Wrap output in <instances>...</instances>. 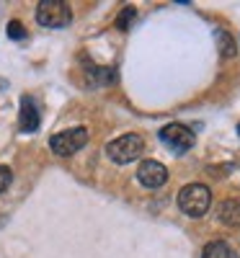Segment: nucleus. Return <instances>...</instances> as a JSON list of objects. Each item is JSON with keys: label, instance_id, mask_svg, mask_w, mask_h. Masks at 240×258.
<instances>
[{"label": "nucleus", "instance_id": "f257e3e1", "mask_svg": "<svg viewBox=\"0 0 240 258\" xmlns=\"http://www.w3.org/2000/svg\"><path fill=\"white\" fill-rule=\"evenodd\" d=\"M212 204V191L204 183H189L178 191V207L186 217H204Z\"/></svg>", "mask_w": 240, "mask_h": 258}, {"label": "nucleus", "instance_id": "f03ea898", "mask_svg": "<svg viewBox=\"0 0 240 258\" xmlns=\"http://www.w3.org/2000/svg\"><path fill=\"white\" fill-rule=\"evenodd\" d=\"M142 153H145V140H142L140 135H122V137H116L114 142L106 145V155L111 158L116 165L132 163V160H137Z\"/></svg>", "mask_w": 240, "mask_h": 258}, {"label": "nucleus", "instance_id": "7ed1b4c3", "mask_svg": "<svg viewBox=\"0 0 240 258\" xmlns=\"http://www.w3.org/2000/svg\"><path fill=\"white\" fill-rule=\"evenodd\" d=\"M36 21L47 29H65L73 21V11L65 0H39Z\"/></svg>", "mask_w": 240, "mask_h": 258}, {"label": "nucleus", "instance_id": "20e7f679", "mask_svg": "<svg viewBox=\"0 0 240 258\" xmlns=\"http://www.w3.org/2000/svg\"><path fill=\"white\" fill-rule=\"evenodd\" d=\"M85 142H88V129L85 126H70V129H65V132H57V135L49 137L52 153L59 155V158L75 155L78 150L85 147Z\"/></svg>", "mask_w": 240, "mask_h": 258}, {"label": "nucleus", "instance_id": "39448f33", "mask_svg": "<svg viewBox=\"0 0 240 258\" xmlns=\"http://www.w3.org/2000/svg\"><path fill=\"white\" fill-rule=\"evenodd\" d=\"M160 142L168 145L173 153H186V150L194 147L196 135H194V129H189L186 124H165L160 129Z\"/></svg>", "mask_w": 240, "mask_h": 258}, {"label": "nucleus", "instance_id": "423d86ee", "mask_svg": "<svg viewBox=\"0 0 240 258\" xmlns=\"http://www.w3.org/2000/svg\"><path fill=\"white\" fill-rule=\"evenodd\" d=\"M137 181L147 188H160L168 181V168L158 160H142L137 168Z\"/></svg>", "mask_w": 240, "mask_h": 258}, {"label": "nucleus", "instance_id": "0eeeda50", "mask_svg": "<svg viewBox=\"0 0 240 258\" xmlns=\"http://www.w3.org/2000/svg\"><path fill=\"white\" fill-rule=\"evenodd\" d=\"M41 124V111H39V103L34 96H24L21 98V111H18V126L21 132H36Z\"/></svg>", "mask_w": 240, "mask_h": 258}, {"label": "nucleus", "instance_id": "6e6552de", "mask_svg": "<svg viewBox=\"0 0 240 258\" xmlns=\"http://www.w3.org/2000/svg\"><path fill=\"white\" fill-rule=\"evenodd\" d=\"M220 222L237 227L240 225V199H225L220 204Z\"/></svg>", "mask_w": 240, "mask_h": 258}, {"label": "nucleus", "instance_id": "1a4fd4ad", "mask_svg": "<svg viewBox=\"0 0 240 258\" xmlns=\"http://www.w3.org/2000/svg\"><path fill=\"white\" fill-rule=\"evenodd\" d=\"M202 258H237V253L225 240H212V243H207Z\"/></svg>", "mask_w": 240, "mask_h": 258}, {"label": "nucleus", "instance_id": "9d476101", "mask_svg": "<svg viewBox=\"0 0 240 258\" xmlns=\"http://www.w3.org/2000/svg\"><path fill=\"white\" fill-rule=\"evenodd\" d=\"M214 39H217V47H220V54L222 57H235V41H232V36L227 34V31H222V29H217L214 31Z\"/></svg>", "mask_w": 240, "mask_h": 258}, {"label": "nucleus", "instance_id": "9b49d317", "mask_svg": "<svg viewBox=\"0 0 240 258\" xmlns=\"http://www.w3.org/2000/svg\"><path fill=\"white\" fill-rule=\"evenodd\" d=\"M135 18H137V11H135L132 6H127V8L116 16V29H119V31H129V29H132V24H135Z\"/></svg>", "mask_w": 240, "mask_h": 258}, {"label": "nucleus", "instance_id": "f8f14e48", "mask_svg": "<svg viewBox=\"0 0 240 258\" xmlns=\"http://www.w3.org/2000/svg\"><path fill=\"white\" fill-rule=\"evenodd\" d=\"M8 36L11 39H26L24 24H21V21H11V24H8Z\"/></svg>", "mask_w": 240, "mask_h": 258}, {"label": "nucleus", "instance_id": "ddd939ff", "mask_svg": "<svg viewBox=\"0 0 240 258\" xmlns=\"http://www.w3.org/2000/svg\"><path fill=\"white\" fill-rule=\"evenodd\" d=\"M11 181H13V173H11V168H6V165H0V194H3L8 186H11Z\"/></svg>", "mask_w": 240, "mask_h": 258}, {"label": "nucleus", "instance_id": "4468645a", "mask_svg": "<svg viewBox=\"0 0 240 258\" xmlns=\"http://www.w3.org/2000/svg\"><path fill=\"white\" fill-rule=\"evenodd\" d=\"M6 88H8V80H6V78H0V91H6Z\"/></svg>", "mask_w": 240, "mask_h": 258}, {"label": "nucleus", "instance_id": "2eb2a0df", "mask_svg": "<svg viewBox=\"0 0 240 258\" xmlns=\"http://www.w3.org/2000/svg\"><path fill=\"white\" fill-rule=\"evenodd\" d=\"M237 137H240V124H237Z\"/></svg>", "mask_w": 240, "mask_h": 258}]
</instances>
